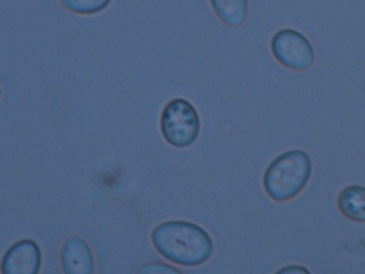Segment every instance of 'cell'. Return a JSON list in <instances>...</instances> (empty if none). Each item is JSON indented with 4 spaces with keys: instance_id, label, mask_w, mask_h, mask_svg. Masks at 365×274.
I'll return each instance as SVG.
<instances>
[{
    "instance_id": "cell-1",
    "label": "cell",
    "mask_w": 365,
    "mask_h": 274,
    "mask_svg": "<svg viewBox=\"0 0 365 274\" xmlns=\"http://www.w3.org/2000/svg\"><path fill=\"white\" fill-rule=\"evenodd\" d=\"M151 243L158 255L181 267L207 264L215 253V243L204 227L173 220L157 224L151 232Z\"/></svg>"
},
{
    "instance_id": "cell-12",
    "label": "cell",
    "mask_w": 365,
    "mask_h": 274,
    "mask_svg": "<svg viewBox=\"0 0 365 274\" xmlns=\"http://www.w3.org/2000/svg\"><path fill=\"white\" fill-rule=\"evenodd\" d=\"M0 98H2V87H0Z\"/></svg>"
},
{
    "instance_id": "cell-11",
    "label": "cell",
    "mask_w": 365,
    "mask_h": 274,
    "mask_svg": "<svg viewBox=\"0 0 365 274\" xmlns=\"http://www.w3.org/2000/svg\"><path fill=\"white\" fill-rule=\"evenodd\" d=\"M277 273H279V274H280V273H282V274H284V273H302V274H307V273H311V271L307 270V268H304V267H302V265H288V267L280 268Z\"/></svg>"
},
{
    "instance_id": "cell-8",
    "label": "cell",
    "mask_w": 365,
    "mask_h": 274,
    "mask_svg": "<svg viewBox=\"0 0 365 274\" xmlns=\"http://www.w3.org/2000/svg\"><path fill=\"white\" fill-rule=\"evenodd\" d=\"M215 14L228 26H241L248 17V0H209Z\"/></svg>"
},
{
    "instance_id": "cell-2",
    "label": "cell",
    "mask_w": 365,
    "mask_h": 274,
    "mask_svg": "<svg viewBox=\"0 0 365 274\" xmlns=\"http://www.w3.org/2000/svg\"><path fill=\"white\" fill-rule=\"evenodd\" d=\"M312 171V157L303 150H289L277 156L264 174L267 196L276 203L295 198L309 185Z\"/></svg>"
},
{
    "instance_id": "cell-10",
    "label": "cell",
    "mask_w": 365,
    "mask_h": 274,
    "mask_svg": "<svg viewBox=\"0 0 365 274\" xmlns=\"http://www.w3.org/2000/svg\"><path fill=\"white\" fill-rule=\"evenodd\" d=\"M139 273H142V274H178L181 271L175 267L162 264V262H153V264L142 265Z\"/></svg>"
},
{
    "instance_id": "cell-4",
    "label": "cell",
    "mask_w": 365,
    "mask_h": 274,
    "mask_svg": "<svg viewBox=\"0 0 365 274\" xmlns=\"http://www.w3.org/2000/svg\"><path fill=\"white\" fill-rule=\"evenodd\" d=\"M271 52L277 63L291 71H306L315 61V51L309 39L292 28H284L274 34Z\"/></svg>"
},
{
    "instance_id": "cell-5",
    "label": "cell",
    "mask_w": 365,
    "mask_h": 274,
    "mask_svg": "<svg viewBox=\"0 0 365 274\" xmlns=\"http://www.w3.org/2000/svg\"><path fill=\"white\" fill-rule=\"evenodd\" d=\"M41 248L34 239H19L11 245L0 262L2 274H38L41 268Z\"/></svg>"
},
{
    "instance_id": "cell-6",
    "label": "cell",
    "mask_w": 365,
    "mask_h": 274,
    "mask_svg": "<svg viewBox=\"0 0 365 274\" xmlns=\"http://www.w3.org/2000/svg\"><path fill=\"white\" fill-rule=\"evenodd\" d=\"M60 262L66 274H91L95 271L93 251L79 236L66 239L61 247Z\"/></svg>"
},
{
    "instance_id": "cell-9",
    "label": "cell",
    "mask_w": 365,
    "mask_h": 274,
    "mask_svg": "<svg viewBox=\"0 0 365 274\" xmlns=\"http://www.w3.org/2000/svg\"><path fill=\"white\" fill-rule=\"evenodd\" d=\"M113 0H61L64 9L79 16H93L106 11Z\"/></svg>"
},
{
    "instance_id": "cell-7",
    "label": "cell",
    "mask_w": 365,
    "mask_h": 274,
    "mask_svg": "<svg viewBox=\"0 0 365 274\" xmlns=\"http://www.w3.org/2000/svg\"><path fill=\"white\" fill-rule=\"evenodd\" d=\"M336 204L347 220L365 223V186L351 185L344 188L339 192Z\"/></svg>"
},
{
    "instance_id": "cell-3",
    "label": "cell",
    "mask_w": 365,
    "mask_h": 274,
    "mask_svg": "<svg viewBox=\"0 0 365 274\" xmlns=\"http://www.w3.org/2000/svg\"><path fill=\"white\" fill-rule=\"evenodd\" d=\"M163 139L174 148H189L198 141L201 119L197 108L187 99H170L160 116Z\"/></svg>"
}]
</instances>
